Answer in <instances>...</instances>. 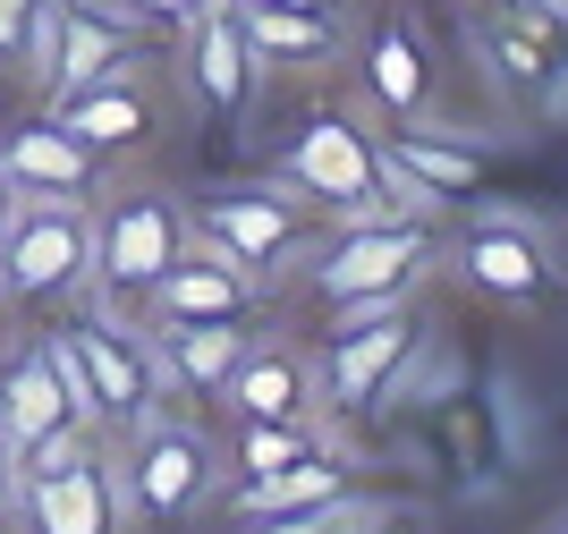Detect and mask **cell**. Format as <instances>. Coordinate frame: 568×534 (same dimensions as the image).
<instances>
[{"instance_id":"6da1fadb","label":"cell","mask_w":568,"mask_h":534,"mask_svg":"<svg viewBox=\"0 0 568 534\" xmlns=\"http://www.w3.org/2000/svg\"><path fill=\"white\" fill-rule=\"evenodd\" d=\"M263 179H281L288 195H306L323 221H365V212H407V221H442L425 187H407L399 170L382 162V137L365 102H314L297 111L272 153H263Z\"/></svg>"},{"instance_id":"7a4b0ae2","label":"cell","mask_w":568,"mask_h":534,"mask_svg":"<svg viewBox=\"0 0 568 534\" xmlns=\"http://www.w3.org/2000/svg\"><path fill=\"white\" fill-rule=\"evenodd\" d=\"M111 459H119V501L136 526H187L221 501V433L179 416L170 399L128 433H111Z\"/></svg>"},{"instance_id":"3957f363","label":"cell","mask_w":568,"mask_h":534,"mask_svg":"<svg viewBox=\"0 0 568 534\" xmlns=\"http://www.w3.org/2000/svg\"><path fill=\"white\" fill-rule=\"evenodd\" d=\"M187 230H195V246H213L237 272H255L263 289H281V280L306 272L314 238L332 230V221H323L306 195H288L281 179H237V187H195Z\"/></svg>"},{"instance_id":"277c9868","label":"cell","mask_w":568,"mask_h":534,"mask_svg":"<svg viewBox=\"0 0 568 534\" xmlns=\"http://www.w3.org/2000/svg\"><path fill=\"white\" fill-rule=\"evenodd\" d=\"M467 60L509 111H568V9L560 0H467Z\"/></svg>"},{"instance_id":"5b68a950","label":"cell","mask_w":568,"mask_h":534,"mask_svg":"<svg viewBox=\"0 0 568 534\" xmlns=\"http://www.w3.org/2000/svg\"><path fill=\"white\" fill-rule=\"evenodd\" d=\"M187 246H195V230H187V195H179V187L111 179L94 195V289H85V298L136 314L144 289L187 255Z\"/></svg>"},{"instance_id":"8992f818","label":"cell","mask_w":568,"mask_h":534,"mask_svg":"<svg viewBox=\"0 0 568 534\" xmlns=\"http://www.w3.org/2000/svg\"><path fill=\"white\" fill-rule=\"evenodd\" d=\"M442 263V230L433 221H407V212H365V221H332L306 255V289L323 305H390L416 298Z\"/></svg>"},{"instance_id":"52a82bcc","label":"cell","mask_w":568,"mask_h":534,"mask_svg":"<svg viewBox=\"0 0 568 534\" xmlns=\"http://www.w3.org/2000/svg\"><path fill=\"white\" fill-rule=\"evenodd\" d=\"M9 526H26V534H111V526H128V501H119V459L102 450L94 424H69V433H51V442H26V450H18Z\"/></svg>"},{"instance_id":"ba28073f","label":"cell","mask_w":568,"mask_h":534,"mask_svg":"<svg viewBox=\"0 0 568 534\" xmlns=\"http://www.w3.org/2000/svg\"><path fill=\"white\" fill-rule=\"evenodd\" d=\"M433 331L416 323V298L390 305H332V340L314 356V382H323V407L332 416H374L407 391V373L425 356Z\"/></svg>"},{"instance_id":"9c48e42d","label":"cell","mask_w":568,"mask_h":534,"mask_svg":"<svg viewBox=\"0 0 568 534\" xmlns=\"http://www.w3.org/2000/svg\"><path fill=\"white\" fill-rule=\"evenodd\" d=\"M60 340L77 356V382H85V407H94L102 433H128L136 416H153L170 399V373H162V349H153V331L136 314H119L102 298H77L60 305Z\"/></svg>"},{"instance_id":"30bf717a","label":"cell","mask_w":568,"mask_h":534,"mask_svg":"<svg viewBox=\"0 0 568 534\" xmlns=\"http://www.w3.org/2000/svg\"><path fill=\"white\" fill-rule=\"evenodd\" d=\"M94 289V204L77 195H18L0 230V314L9 305H77Z\"/></svg>"},{"instance_id":"8fae6325","label":"cell","mask_w":568,"mask_h":534,"mask_svg":"<svg viewBox=\"0 0 568 534\" xmlns=\"http://www.w3.org/2000/svg\"><path fill=\"white\" fill-rule=\"evenodd\" d=\"M43 111L60 119V128H69V137L85 144L102 170H128L136 153H153V144H162L170 93H162V77H153V51H144V60H119V69L85 77V85L51 93Z\"/></svg>"},{"instance_id":"7c38bea8","label":"cell","mask_w":568,"mask_h":534,"mask_svg":"<svg viewBox=\"0 0 568 534\" xmlns=\"http://www.w3.org/2000/svg\"><path fill=\"white\" fill-rule=\"evenodd\" d=\"M153 51V34H144L119 0H43V18H34V51H26V85L43 93H69L85 85V77L119 69V60H144Z\"/></svg>"},{"instance_id":"4fadbf2b","label":"cell","mask_w":568,"mask_h":534,"mask_svg":"<svg viewBox=\"0 0 568 534\" xmlns=\"http://www.w3.org/2000/svg\"><path fill=\"white\" fill-rule=\"evenodd\" d=\"M179 85L213 128H246L263 102V51L246 43V18L237 0H195V18L179 26Z\"/></svg>"},{"instance_id":"5bb4252c","label":"cell","mask_w":568,"mask_h":534,"mask_svg":"<svg viewBox=\"0 0 568 534\" xmlns=\"http://www.w3.org/2000/svg\"><path fill=\"white\" fill-rule=\"evenodd\" d=\"M450 272L467 280L475 298H500V305H551L560 298L551 230L526 221V212H475L467 230L450 238Z\"/></svg>"},{"instance_id":"9a60e30c","label":"cell","mask_w":568,"mask_h":534,"mask_svg":"<svg viewBox=\"0 0 568 534\" xmlns=\"http://www.w3.org/2000/svg\"><path fill=\"white\" fill-rule=\"evenodd\" d=\"M348 69L374 128L382 119H442V60L416 18H374L365 34H348Z\"/></svg>"},{"instance_id":"2e32d148","label":"cell","mask_w":568,"mask_h":534,"mask_svg":"<svg viewBox=\"0 0 568 534\" xmlns=\"http://www.w3.org/2000/svg\"><path fill=\"white\" fill-rule=\"evenodd\" d=\"M0 424H9V442H51V433H69V424H94L85 407V382H77V356L60 331H26L9 365H0ZM102 433V424H94Z\"/></svg>"},{"instance_id":"e0dca14e","label":"cell","mask_w":568,"mask_h":534,"mask_svg":"<svg viewBox=\"0 0 568 534\" xmlns=\"http://www.w3.org/2000/svg\"><path fill=\"white\" fill-rule=\"evenodd\" d=\"M263 289L255 272H237L230 255H213V246H187V255L170 263L153 289H144L136 323L144 331H179V323H255L263 314Z\"/></svg>"},{"instance_id":"ac0fdd59","label":"cell","mask_w":568,"mask_h":534,"mask_svg":"<svg viewBox=\"0 0 568 534\" xmlns=\"http://www.w3.org/2000/svg\"><path fill=\"white\" fill-rule=\"evenodd\" d=\"M221 416H332L323 407V382H314V356L281 331H255L246 356L221 373ZM339 424V416H332Z\"/></svg>"},{"instance_id":"d6986e66","label":"cell","mask_w":568,"mask_h":534,"mask_svg":"<svg viewBox=\"0 0 568 534\" xmlns=\"http://www.w3.org/2000/svg\"><path fill=\"white\" fill-rule=\"evenodd\" d=\"M0 179L18 187V195H77V204H94L102 187H111V170H102L51 111H26V119L0 128Z\"/></svg>"},{"instance_id":"ffe728a7","label":"cell","mask_w":568,"mask_h":534,"mask_svg":"<svg viewBox=\"0 0 568 534\" xmlns=\"http://www.w3.org/2000/svg\"><path fill=\"white\" fill-rule=\"evenodd\" d=\"M382 162L399 170L407 187H425L433 204H467V195H484V153H475L467 137H450V128H433V119H382Z\"/></svg>"},{"instance_id":"44dd1931","label":"cell","mask_w":568,"mask_h":534,"mask_svg":"<svg viewBox=\"0 0 568 534\" xmlns=\"http://www.w3.org/2000/svg\"><path fill=\"white\" fill-rule=\"evenodd\" d=\"M246 18V43L263 51V77L272 69H339L348 60V9H281V0H237Z\"/></svg>"},{"instance_id":"7402d4cb","label":"cell","mask_w":568,"mask_h":534,"mask_svg":"<svg viewBox=\"0 0 568 534\" xmlns=\"http://www.w3.org/2000/svg\"><path fill=\"white\" fill-rule=\"evenodd\" d=\"M339 484H356L348 442H339V450H314V459L281 466V475H237V484H221L213 510L237 517V526H281V517L314 510V501H323V492H339Z\"/></svg>"},{"instance_id":"603a6c76","label":"cell","mask_w":568,"mask_h":534,"mask_svg":"<svg viewBox=\"0 0 568 534\" xmlns=\"http://www.w3.org/2000/svg\"><path fill=\"white\" fill-rule=\"evenodd\" d=\"M314 450H339L332 416H230L221 484H237V475H281V466L314 459Z\"/></svg>"},{"instance_id":"cb8c5ba5","label":"cell","mask_w":568,"mask_h":534,"mask_svg":"<svg viewBox=\"0 0 568 534\" xmlns=\"http://www.w3.org/2000/svg\"><path fill=\"white\" fill-rule=\"evenodd\" d=\"M255 323H179V331H153V349H162V373H170V399H213L221 373L246 356Z\"/></svg>"},{"instance_id":"d4e9b609","label":"cell","mask_w":568,"mask_h":534,"mask_svg":"<svg viewBox=\"0 0 568 534\" xmlns=\"http://www.w3.org/2000/svg\"><path fill=\"white\" fill-rule=\"evenodd\" d=\"M390 517H399V501H390V492H356V484H339V492H323L314 510L281 517L272 534H356V526H390Z\"/></svg>"},{"instance_id":"484cf974","label":"cell","mask_w":568,"mask_h":534,"mask_svg":"<svg viewBox=\"0 0 568 534\" xmlns=\"http://www.w3.org/2000/svg\"><path fill=\"white\" fill-rule=\"evenodd\" d=\"M34 18H43V0H0V77L26 69V51H34Z\"/></svg>"},{"instance_id":"4316f807","label":"cell","mask_w":568,"mask_h":534,"mask_svg":"<svg viewBox=\"0 0 568 534\" xmlns=\"http://www.w3.org/2000/svg\"><path fill=\"white\" fill-rule=\"evenodd\" d=\"M119 9H128L144 34H179V26L195 18V0H119Z\"/></svg>"},{"instance_id":"83f0119b","label":"cell","mask_w":568,"mask_h":534,"mask_svg":"<svg viewBox=\"0 0 568 534\" xmlns=\"http://www.w3.org/2000/svg\"><path fill=\"white\" fill-rule=\"evenodd\" d=\"M9 492H18V442H9V424H0V526H9Z\"/></svg>"},{"instance_id":"f1b7e54d","label":"cell","mask_w":568,"mask_h":534,"mask_svg":"<svg viewBox=\"0 0 568 534\" xmlns=\"http://www.w3.org/2000/svg\"><path fill=\"white\" fill-rule=\"evenodd\" d=\"M9 212H18V187L0 179V230H9Z\"/></svg>"},{"instance_id":"f546056e","label":"cell","mask_w":568,"mask_h":534,"mask_svg":"<svg viewBox=\"0 0 568 534\" xmlns=\"http://www.w3.org/2000/svg\"><path fill=\"white\" fill-rule=\"evenodd\" d=\"M281 9H348V0H281Z\"/></svg>"},{"instance_id":"4dcf8cb0","label":"cell","mask_w":568,"mask_h":534,"mask_svg":"<svg viewBox=\"0 0 568 534\" xmlns=\"http://www.w3.org/2000/svg\"><path fill=\"white\" fill-rule=\"evenodd\" d=\"M551 526H560V534H568V510H560V517H551Z\"/></svg>"},{"instance_id":"1f68e13d","label":"cell","mask_w":568,"mask_h":534,"mask_svg":"<svg viewBox=\"0 0 568 534\" xmlns=\"http://www.w3.org/2000/svg\"><path fill=\"white\" fill-rule=\"evenodd\" d=\"M560 9H568V0H560Z\"/></svg>"}]
</instances>
